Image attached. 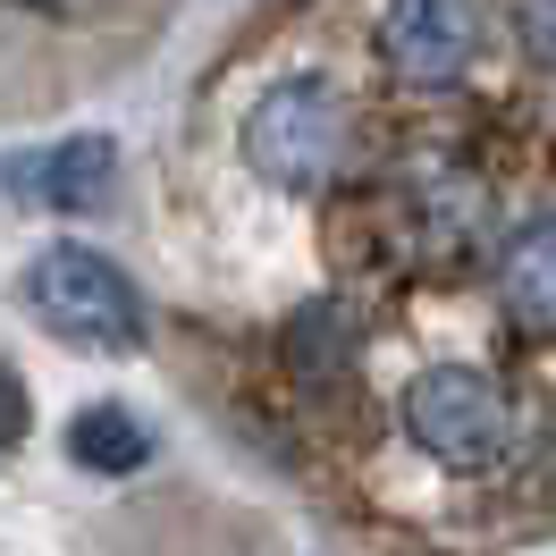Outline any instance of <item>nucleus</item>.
I'll list each match as a JSON object with an SVG mask.
<instances>
[{
	"mask_svg": "<svg viewBox=\"0 0 556 556\" xmlns=\"http://www.w3.org/2000/svg\"><path fill=\"white\" fill-rule=\"evenodd\" d=\"M346 93L320 85V76H278L262 102L244 110V169L278 186V194H320L329 177L346 169Z\"/></svg>",
	"mask_w": 556,
	"mask_h": 556,
	"instance_id": "f257e3e1",
	"label": "nucleus"
},
{
	"mask_svg": "<svg viewBox=\"0 0 556 556\" xmlns=\"http://www.w3.org/2000/svg\"><path fill=\"white\" fill-rule=\"evenodd\" d=\"M380 51L405 85H464L472 76V51H481V17L455 9V0H405L380 17Z\"/></svg>",
	"mask_w": 556,
	"mask_h": 556,
	"instance_id": "20e7f679",
	"label": "nucleus"
},
{
	"mask_svg": "<svg viewBox=\"0 0 556 556\" xmlns=\"http://www.w3.org/2000/svg\"><path fill=\"white\" fill-rule=\"evenodd\" d=\"M110 186H118V143L110 136H68V143H42V152L0 161V194H9V203L93 211Z\"/></svg>",
	"mask_w": 556,
	"mask_h": 556,
	"instance_id": "39448f33",
	"label": "nucleus"
},
{
	"mask_svg": "<svg viewBox=\"0 0 556 556\" xmlns=\"http://www.w3.org/2000/svg\"><path fill=\"white\" fill-rule=\"evenodd\" d=\"M405 439L421 455H439L447 472H489L506 439H515V414H506V396L489 371L472 363H439V371H421L405 388Z\"/></svg>",
	"mask_w": 556,
	"mask_h": 556,
	"instance_id": "7ed1b4c3",
	"label": "nucleus"
},
{
	"mask_svg": "<svg viewBox=\"0 0 556 556\" xmlns=\"http://www.w3.org/2000/svg\"><path fill=\"white\" fill-rule=\"evenodd\" d=\"M26 439V388H17V371L0 363V447H17Z\"/></svg>",
	"mask_w": 556,
	"mask_h": 556,
	"instance_id": "6e6552de",
	"label": "nucleus"
},
{
	"mask_svg": "<svg viewBox=\"0 0 556 556\" xmlns=\"http://www.w3.org/2000/svg\"><path fill=\"white\" fill-rule=\"evenodd\" d=\"M497 287H506V313L515 320H531L540 338H556V219H531V228L506 237Z\"/></svg>",
	"mask_w": 556,
	"mask_h": 556,
	"instance_id": "423d86ee",
	"label": "nucleus"
},
{
	"mask_svg": "<svg viewBox=\"0 0 556 556\" xmlns=\"http://www.w3.org/2000/svg\"><path fill=\"white\" fill-rule=\"evenodd\" d=\"M68 455L85 472L118 481V472H143V464H152V430H143L127 405H85V414L68 421Z\"/></svg>",
	"mask_w": 556,
	"mask_h": 556,
	"instance_id": "0eeeda50",
	"label": "nucleus"
},
{
	"mask_svg": "<svg viewBox=\"0 0 556 556\" xmlns=\"http://www.w3.org/2000/svg\"><path fill=\"white\" fill-rule=\"evenodd\" d=\"M17 295H26V313L51 338H68L85 354H136L143 346V295L93 244H42L26 262V278H17Z\"/></svg>",
	"mask_w": 556,
	"mask_h": 556,
	"instance_id": "f03ea898",
	"label": "nucleus"
},
{
	"mask_svg": "<svg viewBox=\"0 0 556 556\" xmlns=\"http://www.w3.org/2000/svg\"><path fill=\"white\" fill-rule=\"evenodd\" d=\"M522 35H531V42H548V51H556V9H531V17H522Z\"/></svg>",
	"mask_w": 556,
	"mask_h": 556,
	"instance_id": "1a4fd4ad",
	"label": "nucleus"
}]
</instances>
